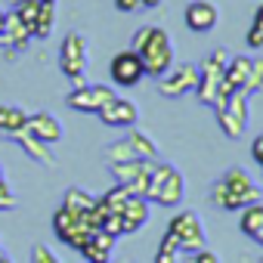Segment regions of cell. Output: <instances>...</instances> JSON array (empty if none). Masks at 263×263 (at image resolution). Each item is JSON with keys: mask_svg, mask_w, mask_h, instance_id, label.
<instances>
[{"mask_svg": "<svg viewBox=\"0 0 263 263\" xmlns=\"http://www.w3.org/2000/svg\"><path fill=\"white\" fill-rule=\"evenodd\" d=\"M130 50L140 56L146 74L155 78V81H158L164 71H171V65H174V41H171V34H167L164 28H158V25H143V28H137V34L130 37Z\"/></svg>", "mask_w": 263, "mask_h": 263, "instance_id": "obj_1", "label": "cell"}, {"mask_svg": "<svg viewBox=\"0 0 263 263\" xmlns=\"http://www.w3.org/2000/svg\"><path fill=\"white\" fill-rule=\"evenodd\" d=\"M226 62H229L226 50H214V53H208V56L201 59V65H198V87H195V96H198V102L211 105L214 111L235 93L232 84L226 81Z\"/></svg>", "mask_w": 263, "mask_h": 263, "instance_id": "obj_2", "label": "cell"}, {"mask_svg": "<svg viewBox=\"0 0 263 263\" xmlns=\"http://www.w3.org/2000/svg\"><path fill=\"white\" fill-rule=\"evenodd\" d=\"M211 201L214 208L220 211H241L254 201H260V192L257 186L251 183V177L241 171V167H229L211 189Z\"/></svg>", "mask_w": 263, "mask_h": 263, "instance_id": "obj_3", "label": "cell"}, {"mask_svg": "<svg viewBox=\"0 0 263 263\" xmlns=\"http://www.w3.org/2000/svg\"><path fill=\"white\" fill-rule=\"evenodd\" d=\"M186 195V180L174 164L155 161L152 174H149V186H146V201H155L161 208H177Z\"/></svg>", "mask_w": 263, "mask_h": 263, "instance_id": "obj_4", "label": "cell"}, {"mask_svg": "<svg viewBox=\"0 0 263 263\" xmlns=\"http://www.w3.org/2000/svg\"><path fill=\"white\" fill-rule=\"evenodd\" d=\"M248 121H251V96L245 93H232L220 108H217V124L223 130V137L229 140H241L245 130H248Z\"/></svg>", "mask_w": 263, "mask_h": 263, "instance_id": "obj_5", "label": "cell"}, {"mask_svg": "<svg viewBox=\"0 0 263 263\" xmlns=\"http://www.w3.org/2000/svg\"><path fill=\"white\" fill-rule=\"evenodd\" d=\"M226 81L232 90L254 96L263 87V59H248V56H232L226 62Z\"/></svg>", "mask_w": 263, "mask_h": 263, "instance_id": "obj_6", "label": "cell"}, {"mask_svg": "<svg viewBox=\"0 0 263 263\" xmlns=\"http://www.w3.org/2000/svg\"><path fill=\"white\" fill-rule=\"evenodd\" d=\"M53 232H56L59 241H65L68 248L81 251V248L90 241V235H93L96 229L90 226L87 217L71 214V211H65V208H56V214H53Z\"/></svg>", "mask_w": 263, "mask_h": 263, "instance_id": "obj_7", "label": "cell"}, {"mask_svg": "<svg viewBox=\"0 0 263 263\" xmlns=\"http://www.w3.org/2000/svg\"><path fill=\"white\" fill-rule=\"evenodd\" d=\"M87 62H90V50H87V37L78 34V31H68L62 37V47H59V68L68 81L74 78H84L87 71Z\"/></svg>", "mask_w": 263, "mask_h": 263, "instance_id": "obj_8", "label": "cell"}, {"mask_svg": "<svg viewBox=\"0 0 263 263\" xmlns=\"http://www.w3.org/2000/svg\"><path fill=\"white\" fill-rule=\"evenodd\" d=\"M167 232L177 238L180 251H186V254H195V251L204 248V241H208V235H204V223H201L198 214H192V211H183V214L171 217Z\"/></svg>", "mask_w": 263, "mask_h": 263, "instance_id": "obj_9", "label": "cell"}, {"mask_svg": "<svg viewBox=\"0 0 263 263\" xmlns=\"http://www.w3.org/2000/svg\"><path fill=\"white\" fill-rule=\"evenodd\" d=\"M195 87H198V65H192V62L171 65V71H164V74L158 78V93L167 96V99L195 93Z\"/></svg>", "mask_w": 263, "mask_h": 263, "instance_id": "obj_10", "label": "cell"}, {"mask_svg": "<svg viewBox=\"0 0 263 263\" xmlns=\"http://www.w3.org/2000/svg\"><path fill=\"white\" fill-rule=\"evenodd\" d=\"M152 164L155 161H121V164H111L108 171H111V177H115V183H121V186H127L134 195H143L146 198V186H149V174H152Z\"/></svg>", "mask_w": 263, "mask_h": 263, "instance_id": "obj_11", "label": "cell"}, {"mask_svg": "<svg viewBox=\"0 0 263 263\" xmlns=\"http://www.w3.org/2000/svg\"><path fill=\"white\" fill-rule=\"evenodd\" d=\"M108 74H111V81L118 87H137L146 78V68H143V62H140V56L134 50H121V53L111 56Z\"/></svg>", "mask_w": 263, "mask_h": 263, "instance_id": "obj_12", "label": "cell"}, {"mask_svg": "<svg viewBox=\"0 0 263 263\" xmlns=\"http://www.w3.org/2000/svg\"><path fill=\"white\" fill-rule=\"evenodd\" d=\"M111 96H115V90H111V87H105V84H84V87L71 90L65 102H68V108H74V111L96 115V111H99Z\"/></svg>", "mask_w": 263, "mask_h": 263, "instance_id": "obj_13", "label": "cell"}, {"mask_svg": "<svg viewBox=\"0 0 263 263\" xmlns=\"http://www.w3.org/2000/svg\"><path fill=\"white\" fill-rule=\"evenodd\" d=\"M99 121L105 124V127H137V121H140V108H137V102H130V99H124V96H111L99 111Z\"/></svg>", "mask_w": 263, "mask_h": 263, "instance_id": "obj_14", "label": "cell"}, {"mask_svg": "<svg viewBox=\"0 0 263 263\" xmlns=\"http://www.w3.org/2000/svg\"><path fill=\"white\" fill-rule=\"evenodd\" d=\"M183 19H186V28H189V31L208 34V31L217 28L220 13H217V7L211 4V0H192V4L186 7V13H183Z\"/></svg>", "mask_w": 263, "mask_h": 263, "instance_id": "obj_15", "label": "cell"}, {"mask_svg": "<svg viewBox=\"0 0 263 263\" xmlns=\"http://www.w3.org/2000/svg\"><path fill=\"white\" fill-rule=\"evenodd\" d=\"M25 130H28L31 137H37L41 143H50V146L62 140V124H59V118L53 111H34V115H28Z\"/></svg>", "mask_w": 263, "mask_h": 263, "instance_id": "obj_16", "label": "cell"}, {"mask_svg": "<svg viewBox=\"0 0 263 263\" xmlns=\"http://www.w3.org/2000/svg\"><path fill=\"white\" fill-rule=\"evenodd\" d=\"M121 223H124V235L143 229L149 223V201L143 195H130L121 208Z\"/></svg>", "mask_w": 263, "mask_h": 263, "instance_id": "obj_17", "label": "cell"}, {"mask_svg": "<svg viewBox=\"0 0 263 263\" xmlns=\"http://www.w3.org/2000/svg\"><path fill=\"white\" fill-rule=\"evenodd\" d=\"M31 41H34L31 37V28L10 10L7 13V22H4V34H0V44H4L7 50H25Z\"/></svg>", "mask_w": 263, "mask_h": 263, "instance_id": "obj_18", "label": "cell"}, {"mask_svg": "<svg viewBox=\"0 0 263 263\" xmlns=\"http://www.w3.org/2000/svg\"><path fill=\"white\" fill-rule=\"evenodd\" d=\"M16 143H19V149L31 158V161H37V164H44V167H53L56 164V155H53V146L50 143H41L37 137H31L28 130H22V134H16L13 137Z\"/></svg>", "mask_w": 263, "mask_h": 263, "instance_id": "obj_19", "label": "cell"}, {"mask_svg": "<svg viewBox=\"0 0 263 263\" xmlns=\"http://www.w3.org/2000/svg\"><path fill=\"white\" fill-rule=\"evenodd\" d=\"M111 251H115V238L105 235L102 229H96L90 235V241L81 248V254H84L87 263H111Z\"/></svg>", "mask_w": 263, "mask_h": 263, "instance_id": "obj_20", "label": "cell"}, {"mask_svg": "<svg viewBox=\"0 0 263 263\" xmlns=\"http://www.w3.org/2000/svg\"><path fill=\"white\" fill-rule=\"evenodd\" d=\"M124 140H127L130 152H134L140 161H155V158H158V146H155V140L146 134V130H137V127H130V134H127Z\"/></svg>", "mask_w": 263, "mask_h": 263, "instance_id": "obj_21", "label": "cell"}, {"mask_svg": "<svg viewBox=\"0 0 263 263\" xmlns=\"http://www.w3.org/2000/svg\"><path fill=\"white\" fill-rule=\"evenodd\" d=\"M25 121H28V115L22 108H16V105H0V137L13 140L16 134H22V130H25Z\"/></svg>", "mask_w": 263, "mask_h": 263, "instance_id": "obj_22", "label": "cell"}, {"mask_svg": "<svg viewBox=\"0 0 263 263\" xmlns=\"http://www.w3.org/2000/svg\"><path fill=\"white\" fill-rule=\"evenodd\" d=\"M93 204H96V198H93L90 192H84V189L71 186V189H65V195H62V204H59V208H65V211H71V214L87 217V214L93 211Z\"/></svg>", "mask_w": 263, "mask_h": 263, "instance_id": "obj_23", "label": "cell"}, {"mask_svg": "<svg viewBox=\"0 0 263 263\" xmlns=\"http://www.w3.org/2000/svg\"><path fill=\"white\" fill-rule=\"evenodd\" d=\"M53 28H56V4H41L37 19H34V25H31V37L47 41V37L53 34Z\"/></svg>", "mask_w": 263, "mask_h": 263, "instance_id": "obj_24", "label": "cell"}, {"mask_svg": "<svg viewBox=\"0 0 263 263\" xmlns=\"http://www.w3.org/2000/svg\"><path fill=\"white\" fill-rule=\"evenodd\" d=\"M238 226H241V232H245V235L260 232V229H263V204H260V201H254V204L241 208V220H238Z\"/></svg>", "mask_w": 263, "mask_h": 263, "instance_id": "obj_25", "label": "cell"}, {"mask_svg": "<svg viewBox=\"0 0 263 263\" xmlns=\"http://www.w3.org/2000/svg\"><path fill=\"white\" fill-rule=\"evenodd\" d=\"M245 44H248L251 50H260V47H263V4L254 10V19H251V25H248Z\"/></svg>", "mask_w": 263, "mask_h": 263, "instance_id": "obj_26", "label": "cell"}, {"mask_svg": "<svg viewBox=\"0 0 263 263\" xmlns=\"http://www.w3.org/2000/svg\"><path fill=\"white\" fill-rule=\"evenodd\" d=\"M177 260H180V245L171 232H164V238L155 251V263H177Z\"/></svg>", "mask_w": 263, "mask_h": 263, "instance_id": "obj_27", "label": "cell"}, {"mask_svg": "<svg viewBox=\"0 0 263 263\" xmlns=\"http://www.w3.org/2000/svg\"><path fill=\"white\" fill-rule=\"evenodd\" d=\"M105 158H108V164H121V161H137V155L130 152L127 140H118V143H111V146L105 149Z\"/></svg>", "mask_w": 263, "mask_h": 263, "instance_id": "obj_28", "label": "cell"}, {"mask_svg": "<svg viewBox=\"0 0 263 263\" xmlns=\"http://www.w3.org/2000/svg\"><path fill=\"white\" fill-rule=\"evenodd\" d=\"M105 235H111V238H121L124 235V223H121V214H105V220H102V226H99Z\"/></svg>", "mask_w": 263, "mask_h": 263, "instance_id": "obj_29", "label": "cell"}, {"mask_svg": "<svg viewBox=\"0 0 263 263\" xmlns=\"http://www.w3.org/2000/svg\"><path fill=\"white\" fill-rule=\"evenodd\" d=\"M16 204H19V198L13 192V186L7 180H0V211H13Z\"/></svg>", "mask_w": 263, "mask_h": 263, "instance_id": "obj_30", "label": "cell"}, {"mask_svg": "<svg viewBox=\"0 0 263 263\" xmlns=\"http://www.w3.org/2000/svg\"><path fill=\"white\" fill-rule=\"evenodd\" d=\"M31 263H59V257L47 245H34L31 248Z\"/></svg>", "mask_w": 263, "mask_h": 263, "instance_id": "obj_31", "label": "cell"}, {"mask_svg": "<svg viewBox=\"0 0 263 263\" xmlns=\"http://www.w3.org/2000/svg\"><path fill=\"white\" fill-rule=\"evenodd\" d=\"M192 260H195V263H220V260H217V254H214V251H208V248H198V251L192 254Z\"/></svg>", "mask_w": 263, "mask_h": 263, "instance_id": "obj_32", "label": "cell"}, {"mask_svg": "<svg viewBox=\"0 0 263 263\" xmlns=\"http://www.w3.org/2000/svg\"><path fill=\"white\" fill-rule=\"evenodd\" d=\"M251 158H254V161H257V164L263 167V134H260V137H257V140L251 143Z\"/></svg>", "mask_w": 263, "mask_h": 263, "instance_id": "obj_33", "label": "cell"}, {"mask_svg": "<svg viewBox=\"0 0 263 263\" xmlns=\"http://www.w3.org/2000/svg\"><path fill=\"white\" fill-rule=\"evenodd\" d=\"M115 7H118L121 13H137V10H140V0H115Z\"/></svg>", "mask_w": 263, "mask_h": 263, "instance_id": "obj_34", "label": "cell"}, {"mask_svg": "<svg viewBox=\"0 0 263 263\" xmlns=\"http://www.w3.org/2000/svg\"><path fill=\"white\" fill-rule=\"evenodd\" d=\"M164 4V0H140V7H146V10H158Z\"/></svg>", "mask_w": 263, "mask_h": 263, "instance_id": "obj_35", "label": "cell"}, {"mask_svg": "<svg viewBox=\"0 0 263 263\" xmlns=\"http://www.w3.org/2000/svg\"><path fill=\"white\" fill-rule=\"evenodd\" d=\"M251 238H254V241H257V245H260V248H263V229H260V232H254V235H251Z\"/></svg>", "mask_w": 263, "mask_h": 263, "instance_id": "obj_36", "label": "cell"}, {"mask_svg": "<svg viewBox=\"0 0 263 263\" xmlns=\"http://www.w3.org/2000/svg\"><path fill=\"white\" fill-rule=\"evenodd\" d=\"M4 22H7V13L0 10V34H4Z\"/></svg>", "mask_w": 263, "mask_h": 263, "instance_id": "obj_37", "label": "cell"}, {"mask_svg": "<svg viewBox=\"0 0 263 263\" xmlns=\"http://www.w3.org/2000/svg\"><path fill=\"white\" fill-rule=\"evenodd\" d=\"M0 263H13V260H10V257H7V254H0Z\"/></svg>", "mask_w": 263, "mask_h": 263, "instance_id": "obj_38", "label": "cell"}, {"mask_svg": "<svg viewBox=\"0 0 263 263\" xmlns=\"http://www.w3.org/2000/svg\"><path fill=\"white\" fill-rule=\"evenodd\" d=\"M177 263H195V260H192V254H189V257H186V260H177Z\"/></svg>", "mask_w": 263, "mask_h": 263, "instance_id": "obj_39", "label": "cell"}, {"mask_svg": "<svg viewBox=\"0 0 263 263\" xmlns=\"http://www.w3.org/2000/svg\"><path fill=\"white\" fill-rule=\"evenodd\" d=\"M0 180H7V174H4V164H0Z\"/></svg>", "mask_w": 263, "mask_h": 263, "instance_id": "obj_40", "label": "cell"}, {"mask_svg": "<svg viewBox=\"0 0 263 263\" xmlns=\"http://www.w3.org/2000/svg\"><path fill=\"white\" fill-rule=\"evenodd\" d=\"M41 4H56V0H41Z\"/></svg>", "mask_w": 263, "mask_h": 263, "instance_id": "obj_41", "label": "cell"}, {"mask_svg": "<svg viewBox=\"0 0 263 263\" xmlns=\"http://www.w3.org/2000/svg\"><path fill=\"white\" fill-rule=\"evenodd\" d=\"M0 254H4V248H0Z\"/></svg>", "mask_w": 263, "mask_h": 263, "instance_id": "obj_42", "label": "cell"}, {"mask_svg": "<svg viewBox=\"0 0 263 263\" xmlns=\"http://www.w3.org/2000/svg\"><path fill=\"white\" fill-rule=\"evenodd\" d=\"M260 263H263V257H260Z\"/></svg>", "mask_w": 263, "mask_h": 263, "instance_id": "obj_43", "label": "cell"}]
</instances>
